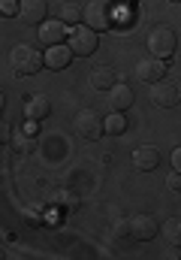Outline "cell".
<instances>
[{"label":"cell","mask_w":181,"mask_h":260,"mask_svg":"<svg viewBox=\"0 0 181 260\" xmlns=\"http://www.w3.org/2000/svg\"><path fill=\"white\" fill-rule=\"evenodd\" d=\"M9 67H12L15 76H33V73L43 70V52L27 46V43H18L9 55Z\"/></svg>","instance_id":"1"},{"label":"cell","mask_w":181,"mask_h":260,"mask_svg":"<svg viewBox=\"0 0 181 260\" xmlns=\"http://www.w3.org/2000/svg\"><path fill=\"white\" fill-rule=\"evenodd\" d=\"M82 18H85V24L91 27V30H109L112 24H115V9H112V3L109 0H91L85 9H82Z\"/></svg>","instance_id":"2"},{"label":"cell","mask_w":181,"mask_h":260,"mask_svg":"<svg viewBox=\"0 0 181 260\" xmlns=\"http://www.w3.org/2000/svg\"><path fill=\"white\" fill-rule=\"evenodd\" d=\"M97 30H91L88 24H79V27H73L69 34H66V46H69V52L73 55H79V58H88V55H94L97 52Z\"/></svg>","instance_id":"3"},{"label":"cell","mask_w":181,"mask_h":260,"mask_svg":"<svg viewBox=\"0 0 181 260\" xmlns=\"http://www.w3.org/2000/svg\"><path fill=\"white\" fill-rule=\"evenodd\" d=\"M148 49H151L154 58H169V55H175V49H178V37H175V30L166 27V24L154 27V30L148 34Z\"/></svg>","instance_id":"4"},{"label":"cell","mask_w":181,"mask_h":260,"mask_svg":"<svg viewBox=\"0 0 181 260\" xmlns=\"http://www.w3.org/2000/svg\"><path fill=\"white\" fill-rule=\"evenodd\" d=\"M73 130L82 136V139H100L103 136V115L97 109H82L73 121Z\"/></svg>","instance_id":"5"},{"label":"cell","mask_w":181,"mask_h":260,"mask_svg":"<svg viewBox=\"0 0 181 260\" xmlns=\"http://www.w3.org/2000/svg\"><path fill=\"white\" fill-rule=\"evenodd\" d=\"M151 100L160 106V109H175L181 103V91L175 82H154V88H151Z\"/></svg>","instance_id":"6"},{"label":"cell","mask_w":181,"mask_h":260,"mask_svg":"<svg viewBox=\"0 0 181 260\" xmlns=\"http://www.w3.org/2000/svg\"><path fill=\"white\" fill-rule=\"evenodd\" d=\"M127 230H130L133 239L151 242V239L157 236L160 227H157V218H154V215H145V212H142V215H133V218H130V227H127Z\"/></svg>","instance_id":"7"},{"label":"cell","mask_w":181,"mask_h":260,"mask_svg":"<svg viewBox=\"0 0 181 260\" xmlns=\"http://www.w3.org/2000/svg\"><path fill=\"white\" fill-rule=\"evenodd\" d=\"M163 73H166L163 58H154V55H148V58H142V61L136 64V76H139V82H145V85L160 82V79H163Z\"/></svg>","instance_id":"8"},{"label":"cell","mask_w":181,"mask_h":260,"mask_svg":"<svg viewBox=\"0 0 181 260\" xmlns=\"http://www.w3.org/2000/svg\"><path fill=\"white\" fill-rule=\"evenodd\" d=\"M18 15L24 24H43L49 15V3L46 0H18Z\"/></svg>","instance_id":"9"},{"label":"cell","mask_w":181,"mask_h":260,"mask_svg":"<svg viewBox=\"0 0 181 260\" xmlns=\"http://www.w3.org/2000/svg\"><path fill=\"white\" fill-rule=\"evenodd\" d=\"M157 164H160V151H157L154 145H139V148L133 151V170H139V173H154Z\"/></svg>","instance_id":"10"},{"label":"cell","mask_w":181,"mask_h":260,"mask_svg":"<svg viewBox=\"0 0 181 260\" xmlns=\"http://www.w3.org/2000/svg\"><path fill=\"white\" fill-rule=\"evenodd\" d=\"M49 112H52V103H49L46 94H30V97L24 100V118L43 121V118H49Z\"/></svg>","instance_id":"11"},{"label":"cell","mask_w":181,"mask_h":260,"mask_svg":"<svg viewBox=\"0 0 181 260\" xmlns=\"http://www.w3.org/2000/svg\"><path fill=\"white\" fill-rule=\"evenodd\" d=\"M69 61H73V52H69V46H63V43L49 46L46 55H43V67H52V70H66Z\"/></svg>","instance_id":"12"},{"label":"cell","mask_w":181,"mask_h":260,"mask_svg":"<svg viewBox=\"0 0 181 260\" xmlns=\"http://www.w3.org/2000/svg\"><path fill=\"white\" fill-rule=\"evenodd\" d=\"M66 34H69V30H66V24H63L60 18L58 21H49V18H46V21L40 24V40H43L46 46H58V43H63Z\"/></svg>","instance_id":"13"},{"label":"cell","mask_w":181,"mask_h":260,"mask_svg":"<svg viewBox=\"0 0 181 260\" xmlns=\"http://www.w3.org/2000/svg\"><path fill=\"white\" fill-rule=\"evenodd\" d=\"M115 82H118V73H115L109 64H100V67L91 70V85H94L97 91H109Z\"/></svg>","instance_id":"14"},{"label":"cell","mask_w":181,"mask_h":260,"mask_svg":"<svg viewBox=\"0 0 181 260\" xmlns=\"http://www.w3.org/2000/svg\"><path fill=\"white\" fill-rule=\"evenodd\" d=\"M109 91H112L109 103H112V109H115V112H124V109H130V106H133V100H136V97H133V88H130V85H118V82H115V85H112Z\"/></svg>","instance_id":"15"},{"label":"cell","mask_w":181,"mask_h":260,"mask_svg":"<svg viewBox=\"0 0 181 260\" xmlns=\"http://www.w3.org/2000/svg\"><path fill=\"white\" fill-rule=\"evenodd\" d=\"M9 148H12L15 154H27V151L33 148V139H30L24 130H9Z\"/></svg>","instance_id":"16"},{"label":"cell","mask_w":181,"mask_h":260,"mask_svg":"<svg viewBox=\"0 0 181 260\" xmlns=\"http://www.w3.org/2000/svg\"><path fill=\"white\" fill-rule=\"evenodd\" d=\"M103 130H106V133H112V136H121V133L127 130V118H124L121 112H112V115H106V118H103Z\"/></svg>","instance_id":"17"},{"label":"cell","mask_w":181,"mask_h":260,"mask_svg":"<svg viewBox=\"0 0 181 260\" xmlns=\"http://www.w3.org/2000/svg\"><path fill=\"white\" fill-rule=\"evenodd\" d=\"M79 18H82V6H79L76 0H66V3L60 6V21H63V24H79Z\"/></svg>","instance_id":"18"},{"label":"cell","mask_w":181,"mask_h":260,"mask_svg":"<svg viewBox=\"0 0 181 260\" xmlns=\"http://www.w3.org/2000/svg\"><path fill=\"white\" fill-rule=\"evenodd\" d=\"M166 236H169V242H172V245H178V242H181V224H178V218H172V221L166 224Z\"/></svg>","instance_id":"19"},{"label":"cell","mask_w":181,"mask_h":260,"mask_svg":"<svg viewBox=\"0 0 181 260\" xmlns=\"http://www.w3.org/2000/svg\"><path fill=\"white\" fill-rule=\"evenodd\" d=\"M166 188H169L172 194H178V191H181V176H178V170H172V173L166 176Z\"/></svg>","instance_id":"20"},{"label":"cell","mask_w":181,"mask_h":260,"mask_svg":"<svg viewBox=\"0 0 181 260\" xmlns=\"http://www.w3.org/2000/svg\"><path fill=\"white\" fill-rule=\"evenodd\" d=\"M0 15H18V0H0Z\"/></svg>","instance_id":"21"},{"label":"cell","mask_w":181,"mask_h":260,"mask_svg":"<svg viewBox=\"0 0 181 260\" xmlns=\"http://www.w3.org/2000/svg\"><path fill=\"white\" fill-rule=\"evenodd\" d=\"M24 133H27V136H33V133H37V130H40V121H30V118H24Z\"/></svg>","instance_id":"22"},{"label":"cell","mask_w":181,"mask_h":260,"mask_svg":"<svg viewBox=\"0 0 181 260\" xmlns=\"http://www.w3.org/2000/svg\"><path fill=\"white\" fill-rule=\"evenodd\" d=\"M172 170H181V148L172 151Z\"/></svg>","instance_id":"23"},{"label":"cell","mask_w":181,"mask_h":260,"mask_svg":"<svg viewBox=\"0 0 181 260\" xmlns=\"http://www.w3.org/2000/svg\"><path fill=\"white\" fill-rule=\"evenodd\" d=\"M6 139H9V124L0 121V142H6Z\"/></svg>","instance_id":"24"},{"label":"cell","mask_w":181,"mask_h":260,"mask_svg":"<svg viewBox=\"0 0 181 260\" xmlns=\"http://www.w3.org/2000/svg\"><path fill=\"white\" fill-rule=\"evenodd\" d=\"M3 109H6V94L0 91V112H3Z\"/></svg>","instance_id":"25"}]
</instances>
